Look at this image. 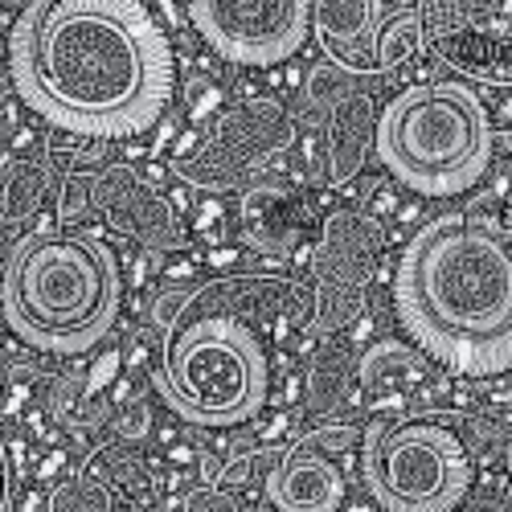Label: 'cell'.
Here are the masks:
<instances>
[{"mask_svg": "<svg viewBox=\"0 0 512 512\" xmlns=\"http://www.w3.org/2000/svg\"><path fill=\"white\" fill-rule=\"evenodd\" d=\"M21 99L82 140L140 136L173 103V46L132 0L29 5L9 37Z\"/></svg>", "mask_w": 512, "mask_h": 512, "instance_id": "cell-1", "label": "cell"}, {"mask_svg": "<svg viewBox=\"0 0 512 512\" xmlns=\"http://www.w3.org/2000/svg\"><path fill=\"white\" fill-rule=\"evenodd\" d=\"M394 308L426 353L463 373L512 365V238L447 213L422 226L398 259Z\"/></svg>", "mask_w": 512, "mask_h": 512, "instance_id": "cell-2", "label": "cell"}, {"mask_svg": "<svg viewBox=\"0 0 512 512\" xmlns=\"http://www.w3.org/2000/svg\"><path fill=\"white\" fill-rule=\"evenodd\" d=\"M119 312L115 254L91 234H25L5 263V320L46 353H82Z\"/></svg>", "mask_w": 512, "mask_h": 512, "instance_id": "cell-3", "label": "cell"}, {"mask_svg": "<svg viewBox=\"0 0 512 512\" xmlns=\"http://www.w3.org/2000/svg\"><path fill=\"white\" fill-rule=\"evenodd\" d=\"M492 119L467 82H418L377 115V156L422 197L472 189L492 160Z\"/></svg>", "mask_w": 512, "mask_h": 512, "instance_id": "cell-4", "label": "cell"}, {"mask_svg": "<svg viewBox=\"0 0 512 512\" xmlns=\"http://www.w3.org/2000/svg\"><path fill=\"white\" fill-rule=\"evenodd\" d=\"M156 386L189 422L234 426L267 402L271 365L246 324L230 316H197L168 340Z\"/></svg>", "mask_w": 512, "mask_h": 512, "instance_id": "cell-5", "label": "cell"}, {"mask_svg": "<svg viewBox=\"0 0 512 512\" xmlns=\"http://www.w3.org/2000/svg\"><path fill=\"white\" fill-rule=\"evenodd\" d=\"M365 484L390 512H451L472 488V455L439 422L377 426L361 451Z\"/></svg>", "mask_w": 512, "mask_h": 512, "instance_id": "cell-6", "label": "cell"}, {"mask_svg": "<svg viewBox=\"0 0 512 512\" xmlns=\"http://www.w3.org/2000/svg\"><path fill=\"white\" fill-rule=\"evenodd\" d=\"M189 21L213 50L242 66H275L308 41L312 5L304 0H197Z\"/></svg>", "mask_w": 512, "mask_h": 512, "instance_id": "cell-7", "label": "cell"}, {"mask_svg": "<svg viewBox=\"0 0 512 512\" xmlns=\"http://www.w3.org/2000/svg\"><path fill=\"white\" fill-rule=\"evenodd\" d=\"M377 250H381V230L365 213L336 209L324 222L316 246V279H320L316 332L345 328L353 316H361L365 287L377 271Z\"/></svg>", "mask_w": 512, "mask_h": 512, "instance_id": "cell-8", "label": "cell"}, {"mask_svg": "<svg viewBox=\"0 0 512 512\" xmlns=\"http://www.w3.org/2000/svg\"><path fill=\"white\" fill-rule=\"evenodd\" d=\"M291 140V119L279 103L254 99L226 111L213 127L209 144L181 164V177L205 189H230L254 164H263Z\"/></svg>", "mask_w": 512, "mask_h": 512, "instance_id": "cell-9", "label": "cell"}, {"mask_svg": "<svg viewBox=\"0 0 512 512\" xmlns=\"http://www.w3.org/2000/svg\"><path fill=\"white\" fill-rule=\"evenodd\" d=\"M91 205L103 213V218L152 250H173L181 246V226L173 218L168 201L140 181L132 168H103V173L91 177Z\"/></svg>", "mask_w": 512, "mask_h": 512, "instance_id": "cell-10", "label": "cell"}, {"mask_svg": "<svg viewBox=\"0 0 512 512\" xmlns=\"http://www.w3.org/2000/svg\"><path fill=\"white\" fill-rule=\"evenodd\" d=\"M328 431L295 443L271 472L267 496L279 512H336L345 500V476L328 455Z\"/></svg>", "mask_w": 512, "mask_h": 512, "instance_id": "cell-11", "label": "cell"}, {"mask_svg": "<svg viewBox=\"0 0 512 512\" xmlns=\"http://www.w3.org/2000/svg\"><path fill=\"white\" fill-rule=\"evenodd\" d=\"M394 17V5H369V0H320L312 5V25L320 29L328 54L349 74L377 70V37Z\"/></svg>", "mask_w": 512, "mask_h": 512, "instance_id": "cell-12", "label": "cell"}, {"mask_svg": "<svg viewBox=\"0 0 512 512\" xmlns=\"http://www.w3.org/2000/svg\"><path fill=\"white\" fill-rule=\"evenodd\" d=\"M369 140L377 144V123L365 95H349L332 103L328 119V177L332 181H353L365 164Z\"/></svg>", "mask_w": 512, "mask_h": 512, "instance_id": "cell-13", "label": "cell"}, {"mask_svg": "<svg viewBox=\"0 0 512 512\" xmlns=\"http://www.w3.org/2000/svg\"><path fill=\"white\" fill-rule=\"evenodd\" d=\"M242 230L263 250H287L304 230V205L279 185H259L242 197Z\"/></svg>", "mask_w": 512, "mask_h": 512, "instance_id": "cell-14", "label": "cell"}, {"mask_svg": "<svg viewBox=\"0 0 512 512\" xmlns=\"http://www.w3.org/2000/svg\"><path fill=\"white\" fill-rule=\"evenodd\" d=\"M361 377H365V390L373 394H398L422 377V361L402 345H377L361 361Z\"/></svg>", "mask_w": 512, "mask_h": 512, "instance_id": "cell-15", "label": "cell"}, {"mask_svg": "<svg viewBox=\"0 0 512 512\" xmlns=\"http://www.w3.org/2000/svg\"><path fill=\"white\" fill-rule=\"evenodd\" d=\"M50 193V168L46 164H9L5 168V222H25L41 209Z\"/></svg>", "mask_w": 512, "mask_h": 512, "instance_id": "cell-16", "label": "cell"}, {"mask_svg": "<svg viewBox=\"0 0 512 512\" xmlns=\"http://www.w3.org/2000/svg\"><path fill=\"white\" fill-rule=\"evenodd\" d=\"M418 17L422 13L414 5H394V17L386 21V29L377 37V70H394L418 54V41H422Z\"/></svg>", "mask_w": 512, "mask_h": 512, "instance_id": "cell-17", "label": "cell"}, {"mask_svg": "<svg viewBox=\"0 0 512 512\" xmlns=\"http://www.w3.org/2000/svg\"><path fill=\"white\" fill-rule=\"evenodd\" d=\"M349 390V361L340 349H328L312 377H308V394H312V410H328V406H340V398H345Z\"/></svg>", "mask_w": 512, "mask_h": 512, "instance_id": "cell-18", "label": "cell"}, {"mask_svg": "<svg viewBox=\"0 0 512 512\" xmlns=\"http://www.w3.org/2000/svg\"><path fill=\"white\" fill-rule=\"evenodd\" d=\"M50 512H111L107 496L87 484V480H66L62 488H54L50 496Z\"/></svg>", "mask_w": 512, "mask_h": 512, "instance_id": "cell-19", "label": "cell"}, {"mask_svg": "<svg viewBox=\"0 0 512 512\" xmlns=\"http://www.w3.org/2000/svg\"><path fill=\"white\" fill-rule=\"evenodd\" d=\"M177 512H238V500L226 492H193Z\"/></svg>", "mask_w": 512, "mask_h": 512, "instance_id": "cell-20", "label": "cell"}, {"mask_svg": "<svg viewBox=\"0 0 512 512\" xmlns=\"http://www.w3.org/2000/svg\"><path fill=\"white\" fill-rule=\"evenodd\" d=\"M508 238H512V226H508Z\"/></svg>", "mask_w": 512, "mask_h": 512, "instance_id": "cell-21", "label": "cell"}]
</instances>
